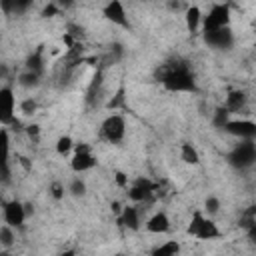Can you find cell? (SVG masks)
I'll use <instances>...</instances> for the list:
<instances>
[{
	"label": "cell",
	"mask_w": 256,
	"mask_h": 256,
	"mask_svg": "<svg viewBox=\"0 0 256 256\" xmlns=\"http://www.w3.org/2000/svg\"><path fill=\"white\" fill-rule=\"evenodd\" d=\"M160 82L170 92H196V80L186 64H168L162 68Z\"/></svg>",
	"instance_id": "obj_1"
},
{
	"label": "cell",
	"mask_w": 256,
	"mask_h": 256,
	"mask_svg": "<svg viewBox=\"0 0 256 256\" xmlns=\"http://www.w3.org/2000/svg\"><path fill=\"white\" fill-rule=\"evenodd\" d=\"M230 20H232L230 4H212L208 14L202 18V34L220 28H230Z\"/></svg>",
	"instance_id": "obj_2"
},
{
	"label": "cell",
	"mask_w": 256,
	"mask_h": 256,
	"mask_svg": "<svg viewBox=\"0 0 256 256\" xmlns=\"http://www.w3.org/2000/svg\"><path fill=\"white\" fill-rule=\"evenodd\" d=\"M228 164L238 168V170H246L250 166L256 164V144L254 140H242L238 146H234V150L228 154Z\"/></svg>",
	"instance_id": "obj_3"
},
{
	"label": "cell",
	"mask_w": 256,
	"mask_h": 256,
	"mask_svg": "<svg viewBox=\"0 0 256 256\" xmlns=\"http://www.w3.org/2000/svg\"><path fill=\"white\" fill-rule=\"evenodd\" d=\"M100 134L106 142L110 144H118L124 140L126 136V120L122 114H110L104 118V122L100 124Z\"/></svg>",
	"instance_id": "obj_4"
},
{
	"label": "cell",
	"mask_w": 256,
	"mask_h": 256,
	"mask_svg": "<svg viewBox=\"0 0 256 256\" xmlns=\"http://www.w3.org/2000/svg\"><path fill=\"white\" fill-rule=\"evenodd\" d=\"M96 164H98V160H96V156L92 154V150H90L88 144L82 142V144H76V146H74V156H72V160H70L72 172H76V174L88 172V170H92Z\"/></svg>",
	"instance_id": "obj_5"
},
{
	"label": "cell",
	"mask_w": 256,
	"mask_h": 256,
	"mask_svg": "<svg viewBox=\"0 0 256 256\" xmlns=\"http://www.w3.org/2000/svg\"><path fill=\"white\" fill-rule=\"evenodd\" d=\"M158 186L154 182H150L148 178H136L130 186H128V198L134 202V204H140V202H150L156 194Z\"/></svg>",
	"instance_id": "obj_6"
},
{
	"label": "cell",
	"mask_w": 256,
	"mask_h": 256,
	"mask_svg": "<svg viewBox=\"0 0 256 256\" xmlns=\"http://www.w3.org/2000/svg\"><path fill=\"white\" fill-rule=\"evenodd\" d=\"M2 216H4V224L12 226V228H22L28 214H26V206L20 200H8L2 206Z\"/></svg>",
	"instance_id": "obj_7"
},
{
	"label": "cell",
	"mask_w": 256,
	"mask_h": 256,
	"mask_svg": "<svg viewBox=\"0 0 256 256\" xmlns=\"http://www.w3.org/2000/svg\"><path fill=\"white\" fill-rule=\"evenodd\" d=\"M224 132H228L234 138L240 140H256V122L248 120V118H232L226 126Z\"/></svg>",
	"instance_id": "obj_8"
},
{
	"label": "cell",
	"mask_w": 256,
	"mask_h": 256,
	"mask_svg": "<svg viewBox=\"0 0 256 256\" xmlns=\"http://www.w3.org/2000/svg\"><path fill=\"white\" fill-rule=\"evenodd\" d=\"M0 122L2 126H8L16 118V96L10 86L0 88Z\"/></svg>",
	"instance_id": "obj_9"
},
{
	"label": "cell",
	"mask_w": 256,
	"mask_h": 256,
	"mask_svg": "<svg viewBox=\"0 0 256 256\" xmlns=\"http://www.w3.org/2000/svg\"><path fill=\"white\" fill-rule=\"evenodd\" d=\"M102 16H104L108 22H112V24H116V26H120V28H130V20H128L126 8H124V4H122L120 0H110L108 4H104Z\"/></svg>",
	"instance_id": "obj_10"
},
{
	"label": "cell",
	"mask_w": 256,
	"mask_h": 256,
	"mask_svg": "<svg viewBox=\"0 0 256 256\" xmlns=\"http://www.w3.org/2000/svg\"><path fill=\"white\" fill-rule=\"evenodd\" d=\"M144 228H146V232H150V234H166V232H170L172 222H170V216H168L164 210H156V212L146 220Z\"/></svg>",
	"instance_id": "obj_11"
},
{
	"label": "cell",
	"mask_w": 256,
	"mask_h": 256,
	"mask_svg": "<svg viewBox=\"0 0 256 256\" xmlns=\"http://www.w3.org/2000/svg\"><path fill=\"white\" fill-rule=\"evenodd\" d=\"M202 38L212 48H230L232 46V32H230V28H220V30H214V32H204Z\"/></svg>",
	"instance_id": "obj_12"
},
{
	"label": "cell",
	"mask_w": 256,
	"mask_h": 256,
	"mask_svg": "<svg viewBox=\"0 0 256 256\" xmlns=\"http://www.w3.org/2000/svg\"><path fill=\"white\" fill-rule=\"evenodd\" d=\"M202 18H204V14L198 4H188L184 8V24H186L188 32H192V34L198 32L202 28Z\"/></svg>",
	"instance_id": "obj_13"
},
{
	"label": "cell",
	"mask_w": 256,
	"mask_h": 256,
	"mask_svg": "<svg viewBox=\"0 0 256 256\" xmlns=\"http://www.w3.org/2000/svg\"><path fill=\"white\" fill-rule=\"evenodd\" d=\"M246 104H248V96H246V92L244 90H230L228 94H226V98H224V108L230 112V114H236V112H240V110H244L246 108Z\"/></svg>",
	"instance_id": "obj_14"
},
{
	"label": "cell",
	"mask_w": 256,
	"mask_h": 256,
	"mask_svg": "<svg viewBox=\"0 0 256 256\" xmlns=\"http://www.w3.org/2000/svg\"><path fill=\"white\" fill-rule=\"evenodd\" d=\"M118 220L128 230H140V212H138V206H134V204L124 206V210H122V214H120Z\"/></svg>",
	"instance_id": "obj_15"
},
{
	"label": "cell",
	"mask_w": 256,
	"mask_h": 256,
	"mask_svg": "<svg viewBox=\"0 0 256 256\" xmlns=\"http://www.w3.org/2000/svg\"><path fill=\"white\" fill-rule=\"evenodd\" d=\"M220 236H222V232H220L218 224H216L212 218H208V216H206V220L202 222V226H200V230H198L196 238H198V240H202V242H208V240H216V238H220Z\"/></svg>",
	"instance_id": "obj_16"
},
{
	"label": "cell",
	"mask_w": 256,
	"mask_h": 256,
	"mask_svg": "<svg viewBox=\"0 0 256 256\" xmlns=\"http://www.w3.org/2000/svg\"><path fill=\"white\" fill-rule=\"evenodd\" d=\"M180 254V242L178 240H166L152 248L150 256H178Z\"/></svg>",
	"instance_id": "obj_17"
},
{
	"label": "cell",
	"mask_w": 256,
	"mask_h": 256,
	"mask_svg": "<svg viewBox=\"0 0 256 256\" xmlns=\"http://www.w3.org/2000/svg\"><path fill=\"white\" fill-rule=\"evenodd\" d=\"M180 158H182L184 164H190V166H198L200 164V154L190 142H182L180 144Z\"/></svg>",
	"instance_id": "obj_18"
},
{
	"label": "cell",
	"mask_w": 256,
	"mask_h": 256,
	"mask_svg": "<svg viewBox=\"0 0 256 256\" xmlns=\"http://www.w3.org/2000/svg\"><path fill=\"white\" fill-rule=\"evenodd\" d=\"M26 70L28 72H36V74H42L44 72V56H42V50H36V52H32L26 58Z\"/></svg>",
	"instance_id": "obj_19"
},
{
	"label": "cell",
	"mask_w": 256,
	"mask_h": 256,
	"mask_svg": "<svg viewBox=\"0 0 256 256\" xmlns=\"http://www.w3.org/2000/svg\"><path fill=\"white\" fill-rule=\"evenodd\" d=\"M204 220H206L204 212H202V210H194L192 216H190V222H188V226H186V234L196 238V234H198V230H200V226H202Z\"/></svg>",
	"instance_id": "obj_20"
},
{
	"label": "cell",
	"mask_w": 256,
	"mask_h": 256,
	"mask_svg": "<svg viewBox=\"0 0 256 256\" xmlns=\"http://www.w3.org/2000/svg\"><path fill=\"white\" fill-rule=\"evenodd\" d=\"M40 80H42V74L28 72V70H24V72L18 76V84H20L22 88H36V86H40Z\"/></svg>",
	"instance_id": "obj_21"
},
{
	"label": "cell",
	"mask_w": 256,
	"mask_h": 256,
	"mask_svg": "<svg viewBox=\"0 0 256 256\" xmlns=\"http://www.w3.org/2000/svg\"><path fill=\"white\" fill-rule=\"evenodd\" d=\"M74 140H72V136H68V134H62L58 140H56V154H60V156H66V154H70L72 150H74Z\"/></svg>",
	"instance_id": "obj_22"
},
{
	"label": "cell",
	"mask_w": 256,
	"mask_h": 256,
	"mask_svg": "<svg viewBox=\"0 0 256 256\" xmlns=\"http://www.w3.org/2000/svg\"><path fill=\"white\" fill-rule=\"evenodd\" d=\"M14 242H16L14 228H12V226H8V224H4V226L0 228V246L6 250V248H12V246H14Z\"/></svg>",
	"instance_id": "obj_23"
},
{
	"label": "cell",
	"mask_w": 256,
	"mask_h": 256,
	"mask_svg": "<svg viewBox=\"0 0 256 256\" xmlns=\"http://www.w3.org/2000/svg\"><path fill=\"white\" fill-rule=\"evenodd\" d=\"M232 118H230V112L224 108V106H218L216 110H214V116H212V124L216 126V128H222L224 130V126L230 122Z\"/></svg>",
	"instance_id": "obj_24"
},
{
	"label": "cell",
	"mask_w": 256,
	"mask_h": 256,
	"mask_svg": "<svg viewBox=\"0 0 256 256\" xmlns=\"http://www.w3.org/2000/svg\"><path fill=\"white\" fill-rule=\"evenodd\" d=\"M68 192L72 196H84L86 194V182L82 178H72L70 180V186H68Z\"/></svg>",
	"instance_id": "obj_25"
},
{
	"label": "cell",
	"mask_w": 256,
	"mask_h": 256,
	"mask_svg": "<svg viewBox=\"0 0 256 256\" xmlns=\"http://www.w3.org/2000/svg\"><path fill=\"white\" fill-rule=\"evenodd\" d=\"M36 110H38V102L34 98H24L20 102V112L24 116H32V114H36Z\"/></svg>",
	"instance_id": "obj_26"
},
{
	"label": "cell",
	"mask_w": 256,
	"mask_h": 256,
	"mask_svg": "<svg viewBox=\"0 0 256 256\" xmlns=\"http://www.w3.org/2000/svg\"><path fill=\"white\" fill-rule=\"evenodd\" d=\"M204 210L208 212V216L218 214V212H220V200H218L216 196H208V198L204 200Z\"/></svg>",
	"instance_id": "obj_27"
},
{
	"label": "cell",
	"mask_w": 256,
	"mask_h": 256,
	"mask_svg": "<svg viewBox=\"0 0 256 256\" xmlns=\"http://www.w3.org/2000/svg\"><path fill=\"white\" fill-rule=\"evenodd\" d=\"M48 192H50V196H52L54 200H62V198H64V184L56 180V182H52V184H50Z\"/></svg>",
	"instance_id": "obj_28"
},
{
	"label": "cell",
	"mask_w": 256,
	"mask_h": 256,
	"mask_svg": "<svg viewBox=\"0 0 256 256\" xmlns=\"http://www.w3.org/2000/svg\"><path fill=\"white\" fill-rule=\"evenodd\" d=\"M114 182H116V186H118V188H126V190H128V186H130L128 174H126V172H122V170H116V172H114Z\"/></svg>",
	"instance_id": "obj_29"
},
{
	"label": "cell",
	"mask_w": 256,
	"mask_h": 256,
	"mask_svg": "<svg viewBox=\"0 0 256 256\" xmlns=\"http://www.w3.org/2000/svg\"><path fill=\"white\" fill-rule=\"evenodd\" d=\"M24 132H26V136H28L32 142H38V140H40V126H38V124H28V126H24Z\"/></svg>",
	"instance_id": "obj_30"
},
{
	"label": "cell",
	"mask_w": 256,
	"mask_h": 256,
	"mask_svg": "<svg viewBox=\"0 0 256 256\" xmlns=\"http://www.w3.org/2000/svg\"><path fill=\"white\" fill-rule=\"evenodd\" d=\"M122 102H124V90L120 88V90H118V94H116V98L108 102V108H116V106H120Z\"/></svg>",
	"instance_id": "obj_31"
},
{
	"label": "cell",
	"mask_w": 256,
	"mask_h": 256,
	"mask_svg": "<svg viewBox=\"0 0 256 256\" xmlns=\"http://www.w3.org/2000/svg\"><path fill=\"white\" fill-rule=\"evenodd\" d=\"M54 14H58V8H56V4H48V6L42 10V16H44V18H52Z\"/></svg>",
	"instance_id": "obj_32"
},
{
	"label": "cell",
	"mask_w": 256,
	"mask_h": 256,
	"mask_svg": "<svg viewBox=\"0 0 256 256\" xmlns=\"http://www.w3.org/2000/svg\"><path fill=\"white\" fill-rule=\"evenodd\" d=\"M246 236H248V240H250L252 244H256V222L246 230Z\"/></svg>",
	"instance_id": "obj_33"
},
{
	"label": "cell",
	"mask_w": 256,
	"mask_h": 256,
	"mask_svg": "<svg viewBox=\"0 0 256 256\" xmlns=\"http://www.w3.org/2000/svg\"><path fill=\"white\" fill-rule=\"evenodd\" d=\"M122 210H124V208L120 206V202H116V200H114V202H112V212H116V214L120 216V214H122Z\"/></svg>",
	"instance_id": "obj_34"
},
{
	"label": "cell",
	"mask_w": 256,
	"mask_h": 256,
	"mask_svg": "<svg viewBox=\"0 0 256 256\" xmlns=\"http://www.w3.org/2000/svg\"><path fill=\"white\" fill-rule=\"evenodd\" d=\"M60 256H76V252H74V250H64Z\"/></svg>",
	"instance_id": "obj_35"
},
{
	"label": "cell",
	"mask_w": 256,
	"mask_h": 256,
	"mask_svg": "<svg viewBox=\"0 0 256 256\" xmlns=\"http://www.w3.org/2000/svg\"><path fill=\"white\" fill-rule=\"evenodd\" d=\"M118 256H124V254H118Z\"/></svg>",
	"instance_id": "obj_36"
}]
</instances>
